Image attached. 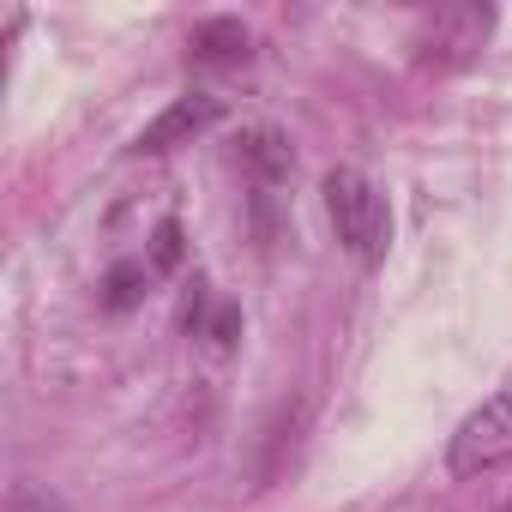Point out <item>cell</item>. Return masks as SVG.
<instances>
[{
	"mask_svg": "<svg viewBox=\"0 0 512 512\" xmlns=\"http://www.w3.org/2000/svg\"><path fill=\"white\" fill-rule=\"evenodd\" d=\"M326 211L338 223V241L356 253V260L374 272L386 266V247H392V211H386V193L356 175V169H332L326 175Z\"/></svg>",
	"mask_w": 512,
	"mask_h": 512,
	"instance_id": "obj_1",
	"label": "cell"
},
{
	"mask_svg": "<svg viewBox=\"0 0 512 512\" xmlns=\"http://www.w3.org/2000/svg\"><path fill=\"white\" fill-rule=\"evenodd\" d=\"M500 464H512V386H500L488 404H476V410L458 422L452 446H446V470H452L458 482L488 476V470H500Z\"/></svg>",
	"mask_w": 512,
	"mask_h": 512,
	"instance_id": "obj_2",
	"label": "cell"
},
{
	"mask_svg": "<svg viewBox=\"0 0 512 512\" xmlns=\"http://www.w3.org/2000/svg\"><path fill=\"white\" fill-rule=\"evenodd\" d=\"M488 31H494V13H488V7H440V13L422 19V31H416V43H410V49H416V67H434V73L470 67V61L482 55Z\"/></svg>",
	"mask_w": 512,
	"mask_h": 512,
	"instance_id": "obj_3",
	"label": "cell"
},
{
	"mask_svg": "<svg viewBox=\"0 0 512 512\" xmlns=\"http://www.w3.org/2000/svg\"><path fill=\"white\" fill-rule=\"evenodd\" d=\"M223 121V97H211V91H187V97H175L139 139H133V151L139 157H163V151H175V145H193L199 133H211Z\"/></svg>",
	"mask_w": 512,
	"mask_h": 512,
	"instance_id": "obj_4",
	"label": "cell"
},
{
	"mask_svg": "<svg viewBox=\"0 0 512 512\" xmlns=\"http://www.w3.org/2000/svg\"><path fill=\"white\" fill-rule=\"evenodd\" d=\"M253 55V37L241 19H199L187 37V61L193 67H241Z\"/></svg>",
	"mask_w": 512,
	"mask_h": 512,
	"instance_id": "obj_5",
	"label": "cell"
},
{
	"mask_svg": "<svg viewBox=\"0 0 512 512\" xmlns=\"http://www.w3.org/2000/svg\"><path fill=\"white\" fill-rule=\"evenodd\" d=\"M235 157H241V169L253 175V187H260V193H272V187L296 169L290 139H284V133H266V127H260V133H241V151H235Z\"/></svg>",
	"mask_w": 512,
	"mask_h": 512,
	"instance_id": "obj_6",
	"label": "cell"
},
{
	"mask_svg": "<svg viewBox=\"0 0 512 512\" xmlns=\"http://www.w3.org/2000/svg\"><path fill=\"white\" fill-rule=\"evenodd\" d=\"M151 260H121V266H109V278H103V308L109 314H127V308H139L145 302V290H151Z\"/></svg>",
	"mask_w": 512,
	"mask_h": 512,
	"instance_id": "obj_7",
	"label": "cell"
},
{
	"mask_svg": "<svg viewBox=\"0 0 512 512\" xmlns=\"http://www.w3.org/2000/svg\"><path fill=\"white\" fill-rule=\"evenodd\" d=\"M175 266H181V223L163 217L151 235V272H175Z\"/></svg>",
	"mask_w": 512,
	"mask_h": 512,
	"instance_id": "obj_8",
	"label": "cell"
},
{
	"mask_svg": "<svg viewBox=\"0 0 512 512\" xmlns=\"http://www.w3.org/2000/svg\"><path fill=\"white\" fill-rule=\"evenodd\" d=\"M7 512H73L61 494H49V488H37V482H13V500H7Z\"/></svg>",
	"mask_w": 512,
	"mask_h": 512,
	"instance_id": "obj_9",
	"label": "cell"
},
{
	"mask_svg": "<svg viewBox=\"0 0 512 512\" xmlns=\"http://www.w3.org/2000/svg\"><path fill=\"white\" fill-rule=\"evenodd\" d=\"M235 332H241V314H235V308H217V314H211V326H205L199 338H211L217 350H229V344H235Z\"/></svg>",
	"mask_w": 512,
	"mask_h": 512,
	"instance_id": "obj_10",
	"label": "cell"
},
{
	"mask_svg": "<svg viewBox=\"0 0 512 512\" xmlns=\"http://www.w3.org/2000/svg\"><path fill=\"white\" fill-rule=\"evenodd\" d=\"M494 512H512V500H506V506H494Z\"/></svg>",
	"mask_w": 512,
	"mask_h": 512,
	"instance_id": "obj_11",
	"label": "cell"
}]
</instances>
